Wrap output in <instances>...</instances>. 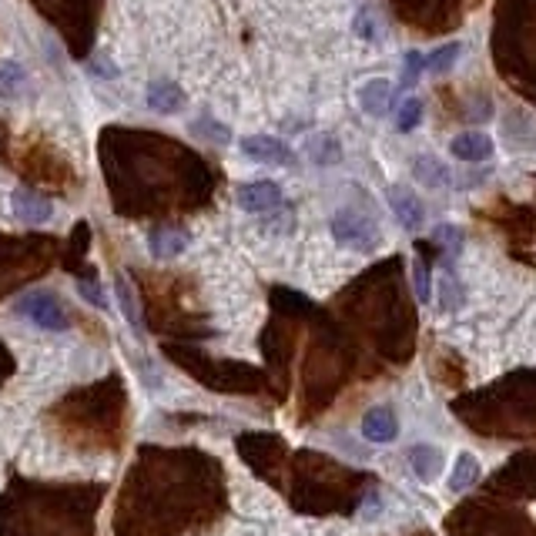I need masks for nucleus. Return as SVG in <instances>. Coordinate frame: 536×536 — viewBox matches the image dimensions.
<instances>
[{
  "mask_svg": "<svg viewBox=\"0 0 536 536\" xmlns=\"http://www.w3.org/2000/svg\"><path fill=\"white\" fill-rule=\"evenodd\" d=\"M31 7L51 27H57L61 41L71 47V54L81 57V54L91 51L98 0H31Z\"/></svg>",
  "mask_w": 536,
  "mask_h": 536,
  "instance_id": "nucleus-1",
  "label": "nucleus"
},
{
  "mask_svg": "<svg viewBox=\"0 0 536 536\" xmlns=\"http://www.w3.org/2000/svg\"><path fill=\"white\" fill-rule=\"evenodd\" d=\"M305 151H309V158L315 161V165H335L342 158V148H339V141L335 138H312L309 145H305Z\"/></svg>",
  "mask_w": 536,
  "mask_h": 536,
  "instance_id": "nucleus-19",
  "label": "nucleus"
},
{
  "mask_svg": "<svg viewBox=\"0 0 536 536\" xmlns=\"http://www.w3.org/2000/svg\"><path fill=\"white\" fill-rule=\"evenodd\" d=\"M413 289H416V299L429 302V272H426L423 258H416L413 262Z\"/></svg>",
  "mask_w": 536,
  "mask_h": 536,
  "instance_id": "nucleus-26",
  "label": "nucleus"
},
{
  "mask_svg": "<svg viewBox=\"0 0 536 536\" xmlns=\"http://www.w3.org/2000/svg\"><path fill=\"white\" fill-rule=\"evenodd\" d=\"M419 121H423V101L419 98H406L399 104V111H396V131L409 134L419 128Z\"/></svg>",
  "mask_w": 536,
  "mask_h": 536,
  "instance_id": "nucleus-21",
  "label": "nucleus"
},
{
  "mask_svg": "<svg viewBox=\"0 0 536 536\" xmlns=\"http://www.w3.org/2000/svg\"><path fill=\"white\" fill-rule=\"evenodd\" d=\"M14 312L17 315H24L27 322H34L37 329L44 332H67L71 329V315H67V309H64V302L54 295V292H27V295H21V299L14 302Z\"/></svg>",
  "mask_w": 536,
  "mask_h": 536,
  "instance_id": "nucleus-2",
  "label": "nucleus"
},
{
  "mask_svg": "<svg viewBox=\"0 0 536 536\" xmlns=\"http://www.w3.org/2000/svg\"><path fill=\"white\" fill-rule=\"evenodd\" d=\"M386 198H389V208H392V215H396V222H399L406 232H416V228L423 225L426 208H423V201H419V195H413L409 188H402V185H392Z\"/></svg>",
  "mask_w": 536,
  "mask_h": 536,
  "instance_id": "nucleus-5",
  "label": "nucleus"
},
{
  "mask_svg": "<svg viewBox=\"0 0 536 536\" xmlns=\"http://www.w3.org/2000/svg\"><path fill=\"white\" fill-rule=\"evenodd\" d=\"M148 108L158 114H175L185 108V94L171 81H155L148 88Z\"/></svg>",
  "mask_w": 536,
  "mask_h": 536,
  "instance_id": "nucleus-13",
  "label": "nucleus"
},
{
  "mask_svg": "<svg viewBox=\"0 0 536 536\" xmlns=\"http://www.w3.org/2000/svg\"><path fill=\"white\" fill-rule=\"evenodd\" d=\"M463 54V47L459 44H443V47H436L429 57H426V71H433V74H446V71H453V64L456 57Z\"/></svg>",
  "mask_w": 536,
  "mask_h": 536,
  "instance_id": "nucleus-23",
  "label": "nucleus"
},
{
  "mask_svg": "<svg viewBox=\"0 0 536 536\" xmlns=\"http://www.w3.org/2000/svg\"><path fill=\"white\" fill-rule=\"evenodd\" d=\"M148 248H151V255L155 258H175L181 255L188 248V232L185 228H155L151 235H148Z\"/></svg>",
  "mask_w": 536,
  "mask_h": 536,
  "instance_id": "nucleus-11",
  "label": "nucleus"
},
{
  "mask_svg": "<svg viewBox=\"0 0 536 536\" xmlns=\"http://www.w3.org/2000/svg\"><path fill=\"white\" fill-rule=\"evenodd\" d=\"M409 466H413V473L423 479V483H433L436 476L443 473V453L436 449V446H413L409 449Z\"/></svg>",
  "mask_w": 536,
  "mask_h": 536,
  "instance_id": "nucleus-14",
  "label": "nucleus"
},
{
  "mask_svg": "<svg viewBox=\"0 0 536 536\" xmlns=\"http://www.w3.org/2000/svg\"><path fill=\"white\" fill-rule=\"evenodd\" d=\"M436 295H439V309H446V312H453L463 305V285L453 279V272L439 275V282H436Z\"/></svg>",
  "mask_w": 536,
  "mask_h": 536,
  "instance_id": "nucleus-20",
  "label": "nucleus"
},
{
  "mask_svg": "<svg viewBox=\"0 0 536 536\" xmlns=\"http://www.w3.org/2000/svg\"><path fill=\"white\" fill-rule=\"evenodd\" d=\"M479 473H483L479 459H476L473 453H459L453 463V473H449V493H456V496L469 493V490L479 483Z\"/></svg>",
  "mask_w": 536,
  "mask_h": 536,
  "instance_id": "nucleus-12",
  "label": "nucleus"
},
{
  "mask_svg": "<svg viewBox=\"0 0 536 536\" xmlns=\"http://www.w3.org/2000/svg\"><path fill=\"white\" fill-rule=\"evenodd\" d=\"M413 178L426 188H446L449 185V168L433 155L413 158Z\"/></svg>",
  "mask_w": 536,
  "mask_h": 536,
  "instance_id": "nucleus-15",
  "label": "nucleus"
},
{
  "mask_svg": "<svg viewBox=\"0 0 536 536\" xmlns=\"http://www.w3.org/2000/svg\"><path fill=\"white\" fill-rule=\"evenodd\" d=\"M449 151H453V158H459V161L476 165V161H490V158H493V141H490V134H483V131H463L449 141Z\"/></svg>",
  "mask_w": 536,
  "mask_h": 536,
  "instance_id": "nucleus-8",
  "label": "nucleus"
},
{
  "mask_svg": "<svg viewBox=\"0 0 536 536\" xmlns=\"http://www.w3.org/2000/svg\"><path fill=\"white\" fill-rule=\"evenodd\" d=\"M14 215L21 218L24 225H44L54 218V201L31 191V188H17L14 191Z\"/></svg>",
  "mask_w": 536,
  "mask_h": 536,
  "instance_id": "nucleus-6",
  "label": "nucleus"
},
{
  "mask_svg": "<svg viewBox=\"0 0 536 536\" xmlns=\"http://www.w3.org/2000/svg\"><path fill=\"white\" fill-rule=\"evenodd\" d=\"M433 242H436V245H443L449 255H459V252H463V228L436 225L433 228Z\"/></svg>",
  "mask_w": 536,
  "mask_h": 536,
  "instance_id": "nucleus-24",
  "label": "nucleus"
},
{
  "mask_svg": "<svg viewBox=\"0 0 536 536\" xmlns=\"http://www.w3.org/2000/svg\"><path fill=\"white\" fill-rule=\"evenodd\" d=\"M238 205L258 215V211H272L282 205V188L275 181H248L238 188Z\"/></svg>",
  "mask_w": 536,
  "mask_h": 536,
  "instance_id": "nucleus-7",
  "label": "nucleus"
},
{
  "mask_svg": "<svg viewBox=\"0 0 536 536\" xmlns=\"http://www.w3.org/2000/svg\"><path fill=\"white\" fill-rule=\"evenodd\" d=\"M27 84V71H24L17 61H4L0 64V98L4 101H14L17 94H21V88Z\"/></svg>",
  "mask_w": 536,
  "mask_h": 536,
  "instance_id": "nucleus-18",
  "label": "nucleus"
},
{
  "mask_svg": "<svg viewBox=\"0 0 536 536\" xmlns=\"http://www.w3.org/2000/svg\"><path fill=\"white\" fill-rule=\"evenodd\" d=\"M332 238L345 248H356V252H372L379 245V225L356 208H342L332 215Z\"/></svg>",
  "mask_w": 536,
  "mask_h": 536,
  "instance_id": "nucleus-3",
  "label": "nucleus"
},
{
  "mask_svg": "<svg viewBox=\"0 0 536 536\" xmlns=\"http://www.w3.org/2000/svg\"><path fill=\"white\" fill-rule=\"evenodd\" d=\"M77 292H81L84 302H91L94 309H108V299H104V292L98 289V282H94V279H81V282H77Z\"/></svg>",
  "mask_w": 536,
  "mask_h": 536,
  "instance_id": "nucleus-27",
  "label": "nucleus"
},
{
  "mask_svg": "<svg viewBox=\"0 0 536 536\" xmlns=\"http://www.w3.org/2000/svg\"><path fill=\"white\" fill-rule=\"evenodd\" d=\"M242 151H245L252 161H262V165H292L295 155L292 148L279 138H268V134H252V138H242Z\"/></svg>",
  "mask_w": 536,
  "mask_h": 536,
  "instance_id": "nucleus-4",
  "label": "nucleus"
},
{
  "mask_svg": "<svg viewBox=\"0 0 536 536\" xmlns=\"http://www.w3.org/2000/svg\"><path fill=\"white\" fill-rule=\"evenodd\" d=\"M352 31L359 34L362 41L379 44L382 37H386V21H382V14L376 11L372 4H366V7H359L356 17H352Z\"/></svg>",
  "mask_w": 536,
  "mask_h": 536,
  "instance_id": "nucleus-16",
  "label": "nucleus"
},
{
  "mask_svg": "<svg viewBox=\"0 0 536 536\" xmlns=\"http://www.w3.org/2000/svg\"><path fill=\"white\" fill-rule=\"evenodd\" d=\"M392 88L389 81H382V77H376V81H366L359 88V104L362 111L372 114V118H382V114H389L392 108Z\"/></svg>",
  "mask_w": 536,
  "mask_h": 536,
  "instance_id": "nucleus-10",
  "label": "nucleus"
},
{
  "mask_svg": "<svg viewBox=\"0 0 536 536\" xmlns=\"http://www.w3.org/2000/svg\"><path fill=\"white\" fill-rule=\"evenodd\" d=\"M114 292H118V305H121L124 319H128V325L134 329V335H145V322H141L138 302H134L131 285H128V279H124V275H118V279H114Z\"/></svg>",
  "mask_w": 536,
  "mask_h": 536,
  "instance_id": "nucleus-17",
  "label": "nucleus"
},
{
  "mask_svg": "<svg viewBox=\"0 0 536 536\" xmlns=\"http://www.w3.org/2000/svg\"><path fill=\"white\" fill-rule=\"evenodd\" d=\"M426 71V57L419 51H409L406 54V61H402V77L399 84L402 88H416V81H419V74Z\"/></svg>",
  "mask_w": 536,
  "mask_h": 536,
  "instance_id": "nucleus-25",
  "label": "nucleus"
},
{
  "mask_svg": "<svg viewBox=\"0 0 536 536\" xmlns=\"http://www.w3.org/2000/svg\"><path fill=\"white\" fill-rule=\"evenodd\" d=\"M191 134L205 138L211 145H228L232 141V131L222 121H215V118H198V121H191Z\"/></svg>",
  "mask_w": 536,
  "mask_h": 536,
  "instance_id": "nucleus-22",
  "label": "nucleus"
},
{
  "mask_svg": "<svg viewBox=\"0 0 536 536\" xmlns=\"http://www.w3.org/2000/svg\"><path fill=\"white\" fill-rule=\"evenodd\" d=\"M362 436L369 443H392L399 436V419H396V413H392L389 406H376L362 419Z\"/></svg>",
  "mask_w": 536,
  "mask_h": 536,
  "instance_id": "nucleus-9",
  "label": "nucleus"
}]
</instances>
